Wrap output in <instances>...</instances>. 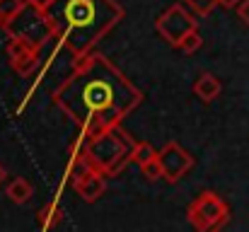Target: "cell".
Masks as SVG:
<instances>
[{
    "label": "cell",
    "mask_w": 249,
    "mask_h": 232,
    "mask_svg": "<svg viewBox=\"0 0 249 232\" xmlns=\"http://www.w3.org/2000/svg\"><path fill=\"white\" fill-rule=\"evenodd\" d=\"M141 99L143 94L104 56L83 58L75 75L56 92V104L83 126L85 138L116 128Z\"/></svg>",
    "instance_id": "1"
},
{
    "label": "cell",
    "mask_w": 249,
    "mask_h": 232,
    "mask_svg": "<svg viewBox=\"0 0 249 232\" xmlns=\"http://www.w3.org/2000/svg\"><path fill=\"white\" fill-rule=\"evenodd\" d=\"M56 22V36L78 56L85 54L124 17V7L116 0H61L58 15L49 12Z\"/></svg>",
    "instance_id": "2"
},
{
    "label": "cell",
    "mask_w": 249,
    "mask_h": 232,
    "mask_svg": "<svg viewBox=\"0 0 249 232\" xmlns=\"http://www.w3.org/2000/svg\"><path fill=\"white\" fill-rule=\"evenodd\" d=\"M133 148H136V141L116 126V128H109L104 133L87 138L85 162H87V167L102 172L104 177H116L131 162Z\"/></svg>",
    "instance_id": "3"
},
{
    "label": "cell",
    "mask_w": 249,
    "mask_h": 232,
    "mask_svg": "<svg viewBox=\"0 0 249 232\" xmlns=\"http://www.w3.org/2000/svg\"><path fill=\"white\" fill-rule=\"evenodd\" d=\"M5 32H7V36H19L27 44H32L34 49H41L46 41H51L56 36V24L46 10H39L27 2V7L10 24H5Z\"/></svg>",
    "instance_id": "4"
},
{
    "label": "cell",
    "mask_w": 249,
    "mask_h": 232,
    "mask_svg": "<svg viewBox=\"0 0 249 232\" xmlns=\"http://www.w3.org/2000/svg\"><path fill=\"white\" fill-rule=\"evenodd\" d=\"M186 215H189V223L198 232H208V230H218V228H223L228 223L230 208L218 194L203 191L196 201H191Z\"/></svg>",
    "instance_id": "5"
},
{
    "label": "cell",
    "mask_w": 249,
    "mask_h": 232,
    "mask_svg": "<svg viewBox=\"0 0 249 232\" xmlns=\"http://www.w3.org/2000/svg\"><path fill=\"white\" fill-rule=\"evenodd\" d=\"M155 29H158V34L165 39L169 46H179L181 39L189 32L198 29V22L194 19V15L189 12V7L184 2H174V5H169L165 12L158 17Z\"/></svg>",
    "instance_id": "6"
},
{
    "label": "cell",
    "mask_w": 249,
    "mask_h": 232,
    "mask_svg": "<svg viewBox=\"0 0 249 232\" xmlns=\"http://www.w3.org/2000/svg\"><path fill=\"white\" fill-rule=\"evenodd\" d=\"M158 160L162 164V179H167L169 184H177L194 167V157L174 141H169L165 148L158 153Z\"/></svg>",
    "instance_id": "7"
},
{
    "label": "cell",
    "mask_w": 249,
    "mask_h": 232,
    "mask_svg": "<svg viewBox=\"0 0 249 232\" xmlns=\"http://www.w3.org/2000/svg\"><path fill=\"white\" fill-rule=\"evenodd\" d=\"M36 51L32 44H27L24 39L19 36H7V58L12 63V68L19 73V75H32L39 58H36Z\"/></svg>",
    "instance_id": "8"
},
{
    "label": "cell",
    "mask_w": 249,
    "mask_h": 232,
    "mask_svg": "<svg viewBox=\"0 0 249 232\" xmlns=\"http://www.w3.org/2000/svg\"><path fill=\"white\" fill-rule=\"evenodd\" d=\"M73 189L75 194L87 201V203H94L97 198H102V194L107 191V181H104V174L87 167V169H80L73 174Z\"/></svg>",
    "instance_id": "9"
},
{
    "label": "cell",
    "mask_w": 249,
    "mask_h": 232,
    "mask_svg": "<svg viewBox=\"0 0 249 232\" xmlns=\"http://www.w3.org/2000/svg\"><path fill=\"white\" fill-rule=\"evenodd\" d=\"M220 92H223V85H220V80L213 75V73H201V75L196 77V82H194V94L201 102H206V104H211L213 99H218Z\"/></svg>",
    "instance_id": "10"
},
{
    "label": "cell",
    "mask_w": 249,
    "mask_h": 232,
    "mask_svg": "<svg viewBox=\"0 0 249 232\" xmlns=\"http://www.w3.org/2000/svg\"><path fill=\"white\" fill-rule=\"evenodd\" d=\"M32 196H34V186H32L24 177H17V179H12V181L7 184V198H10L12 203L24 206Z\"/></svg>",
    "instance_id": "11"
},
{
    "label": "cell",
    "mask_w": 249,
    "mask_h": 232,
    "mask_svg": "<svg viewBox=\"0 0 249 232\" xmlns=\"http://www.w3.org/2000/svg\"><path fill=\"white\" fill-rule=\"evenodd\" d=\"M24 7H27V0H0V19H2V27L10 24Z\"/></svg>",
    "instance_id": "12"
},
{
    "label": "cell",
    "mask_w": 249,
    "mask_h": 232,
    "mask_svg": "<svg viewBox=\"0 0 249 232\" xmlns=\"http://www.w3.org/2000/svg\"><path fill=\"white\" fill-rule=\"evenodd\" d=\"M153 157H158V153H155V148H153L150 143H136V148H133V153H131V162L138 164V167H143V164L150 162Z\"/></svg>",
    "instance_id": "13"
},
{
    "label": "cell",
    "mask_w": 249,
    "mask_h": 232,
    "mask_svg": "<svg viewBox=\"0 0 249 232\" xmlns=\"http://www.w3.org/2000/svg\"><path fill=\"white\" fill-rule=\"evenodd\" d=\"M201 46H203V39H201L198 29H194V32H189V34L181 39V44H179L177 49H179V51H184V54H196Z\"/></svg>",
    "instance_id": "14"
},
{
    "label": "cell",
    "mask_w": 249,
    "mask_h": 232,
    "mask_svg": "<svg viewBox=\"0 0 249 232\" xmlns=\"http://www.w3.org/2000/svg\"><path fill=\"white\" fill-rule=\"evenodd\" d=\"M191 12H196L198 17H203V15H208L215 5H218V0H181Z\"/></svg>",
    "instance_id": "15"
},
{
    "label": "cell",
    "mask_w": 249,
    "mask_h": 232,
    "mask_svg": "<svg viewBox=\"0 0 249 232\" xmlns=\"http://www.w3.org/2000/svg\"><path fill=\"white\" fill-rule=\"evenodd\" d=\"M141 172H143V177H145L148 181H155V179L162 177V164H160L158 157H153L150 162H145V164L141 167Z\"/></svg>",
    "instance_id": "16"
},
{
    "label": "cell",
    "mask_w": 249,
    "mask_h": 232,
    "mask_svg": "<svg viewBox=\"0 0 249 232\" xmlns=\"http://www.w3.org/2000/svg\"><path fill=\"white\" fill-rule=\"evenodd\" d=\"M58 215H61V211H58L56 203L44 206V208H41V223H44V228H53L56 220H58Z\"/></svg>",
    "instance_id": "17"
},
{
    "label": "cell",
    "mask_w": 249,
    "mask_h": 232,
    "mask_svg": "<svg viewBox=\"0 0 249 232\" xmlns=\"http://www.w3.org/2000/svg\"><path fill=\"white\" fill-rule=\"evenodd\" d=\"M237 15H240V19L249 27V0H242V2L237 5Z\"/></svg>",
    "instance_id": "18"
},
{
    "label": "cell",
    "mask_w": 249,
    "mask_h": 232,
    "mask_svg": "<svg viewBox=\"0 0 249 232\" xmlns=\"http://www.w3.org/2000/svg\"><path fill=\"white\" fill-rule=\"evenodd\" d=\"M29 5H34V7H39V10H49L56 0H27Z\"/></svg>",
    "instance_id": "19"
},
{
    "label": "cell",
    "mask_w": 249,
    "mask_h": 232,
    "mask_svg": "<svg viewBox=\"0 0 249 232\" xmlns=\"http://www.w3.org/2000/svg\"><path fill=\"white\" fill-rule=\"evenodd\" d=\"M242 0H218V5H223V7H237Z\"/></svg>",
    "instance_id": "20"
},
{
    "label": "cell",
    "mask_w": 249,
    "mask_h": 232,
    "mask_svg": "<svg viewBox=\"0 0 249 232\" xmlns=\"http://www.w3.org/2000/svg\"><path fill=\"white\" fill-rule=\"evenodd\" d=\"M2 181H5V167L0 164V184H2Z\"/></svg>",
    "instance_id": "21"
},
{
    "label": "cell",
    "mask_w": 249,
    "mask_h": 232,
    "mask_svg": "<svg viewBox=\"0 0 249 232\" xmlns=\"http://www.w3.org/2000/svg\"><path fill=\"white\" fill-rule=\"evenodd\" d=\"M0 27H2V19H0Z\"/></svg>",
    "instance_id": "22"
}]
</instances>
